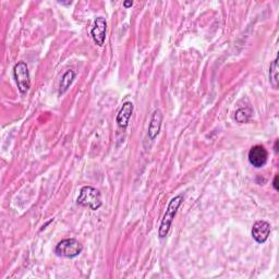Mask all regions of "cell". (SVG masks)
<instances>
[{
    "instance_id": "cell-1",
    "label": "cell",
    "mask_w": 279,
    "mask_h": 279,
    "mask_svg": "<svg viewBox=\"0 0 279 279\" xmlns=\"http://www.w3.org/2000/svg\"><path fill=\"white\" fill-rule=\"evenodd\" d=\"M183 202V196L181 194L172 197L170 200L169 204H168L167 210L165 212V215L163 217V220H161V224L158 230V236L160 239H164L167 237V234L169 233V230L171 228V225L173 222V218L177 214V212L180 207V205Z\"/></svg>"
},
{
    "instance_id": "cell-2",
    "label": "cell",
    "mask_w": 279,
    "mask_h": 279,
    "mask_svg": "<svg viewBox=\"0 0 279 279\" xmlns=\"http://www.w3.org/2000/svg\"><path fill=\"white\" fill-rule=\"evenodd\" d=\"M77 203L81 206L90 208L92 211H97L101 205V194L99 190L91 186H85L80 190Z\"/></svg>"
},
{
    "instance_id": "cell-3",
    "label": "cell",
    "mask_w": 279,
    "mask_h": 279,
    "mask_svg": "<svg viewBox=\"0 0 279 279\" xmlns=\"http://www.w3.org/2000/svg\"><path fill=\"white\" fill-rule=\"evenodd\" d=\"M82 251L83 246L75 238L64 239L60 241L55 248L56 255L65 259H75L82 253Z\"/></svg>"
},
{
    "instance_id": "cell-4",
    "label": "cell",
    "mask_w": 279,
    "mask_h": 279,
    "mask_svg": "<svg viewBox=\"0 0 279 279\" xmlns=\"http://www.w3.org/2000/svg\"><path fill=\"white\" fill-rule=\"evenodd\" d=\"M13 76L16 79L18 89L22 95H25L31 87L30 71H28L27 64L24 61L18 62L13 68Z\"/></svg>"
},
{
    "instance_id": "cell-5",
    "label": "cell",
    "mask_w": 279,
    "mask_h": 279,
    "mask_svg": "<svg viewBox=\"0 0 279 279\" xmlns=\"http://www.w3.org/2000/svg\"><path fill=\"white\" fill-rule=\"evenodd\" d=\"M249 161L255 168H262L268 160V153L262 145H255L249 152Z\"/></svg>"
},
{
    "instance_id": "cell-6",
    "label": "cell",
    "mask_w": 279,
    "mask_h": 279,
    "mask_svg": "<svg viewBox=\"0 0 279 279\" xmlns=\"http://www.w3.org/2000/svg\"><path fill=\"white\" fill-rule=\"evenodd\" d=\"M106 30H107L106 19L102 17H98L95 19L94 25L91 30V36H92L94 43L99 47L104 45V43H105Z\"/></svg>"
},
{
    "instance_id": "cell-7",
    "label": "cell",
    "mask_w": 279,
    "mask_h": 279,
    "mask_svg": "<svg viewBox=\"0 0 279 279\" xmlns=\"http://www.w3.org/2000/svg\"><path fill=\"white\" fill-rule=\"evenodd\" d=\"M270 225L265 220H259L252 227V237L258 243H264L269 237Z\"/></svg>"
},
{
    "instance_id": "cell-8",
    "label": "cell",
    "mask_w": 279,
    "mask_h": 279,
    "mask_svg": "<svg viewBox=\"0 0 279 279\" xmlns=\"http://www.w3.org/2000/svg\"><path fill=\"white\" fill-rule=\"evenodd\" d=\"M133 108L134 106L131 101H126L122 105L118 115H117V119H116L117 124H118L119 128L127 129V127L129 126L132 113H133Z\"/></svg>"
},
{
    "instance_id": "cell-9",
    "label": "cell",
    "mask_w": 279,
    "mask_h": 279,
    "mask_svg": "<svg viewBox=\"0 0 279 279\" xmlns=\"http://www.w3.org/2000/svg\"><path fill=\"white\" fill-rule=\"evenodd\" d=\"M161 122H163V114H161L159 109H155L152 115L151 122L149 126V132H148V136L151 141H154V140H155L159 134Z\"/></svg>"
},
{
    "instance_id": "cell-10",
    "label": "cell",
    "mask_w": 279,
    "mask_h": 279,
    "mask_svg": "<svg viewBox=\"0 0 279 279\" xmlns=\"http://www.w3.org/2000/svg\"><path fill=\"white\" fill-rule=\"evenodd\" d=\"M75 79H76V72L73 70H68L67 72L64 73V75L62 76L61 81H60L59 91H58V93H59L60 96L69 90V87L73 83Z\"/></svg>"
},
{
    "instance_id": "cell-11",
    "label": "cell",
    "mask_w": 279,
    "mask_h": 279,
    "mask_svg": "<svg viewBox=\"0 0 279 279\" xmlns=\"http://www.w3.org/2000/svg\"><path fill=\"white\" fill-rule=\"evenodd\" d=\"M269 82L274 89H278L279 84V68H278V57L270 63L269 67Z\"/></svg>"
},
{
    "instance_id": "cell-12",
    "label": "cell",
    "mask_w": 279,
    "mask_h": 279,
    "mask_svg": "<svg viewBox=\"0 0 279 279\" xmlns=\"http://www.w3.org/2000/svg\"><path fill=\"white\" fill-rule=\"evenodd\" d=\"M236 120L239 123H246L250 120V117H251V110L249 108H240L236 112Z\"/></svg>"
},
{
    "instance_id": "cell-13",
    "label": "cell",
    "mask_w": 279,
    "mask_h": 279,
    "mask_svg": "<svg viewBox=\"0 0 279 279\" xmlns=\"http://www.w3.org/2000/svg\"><path fill=\"white\" fill-rule=\"evenodd\" d=\"M277 181H278V176H276L275 179H274V183H273V186H274V189L276 191H278V186H277Z\"/></svg>"
},
{
    "instance_id": "cell-14",
    "label": "cell",
    "mask_w": 279,
    "mask_h": 279,
    "mask_svg": "<svg viewBox=\"0 0 279 279\" xmlns=\"http://www.w3.org/2000/svg\"><path fill=\"white\" fill-rule=\"evenodd\" d=\"M132 5H133V3H132V2H124L123 3V6L126 7V8H129V7H131Z\"/></svg>"
},
{
    "instance_id": "cell-15",
    "label": "cell",
    "mask_w": 279,
    "mask_h": 279,
    "mask_svg": "<svg viewBox=\"0 0 279 279\" xmlns=\"http://www.w3.org/2000/svg\"><path fill=\"white\" fill-rule=\"evenodd\" d=\"M275 151H276V153L278 152V141H276V143H275Z\"/></svg>"
}]
</instances>
